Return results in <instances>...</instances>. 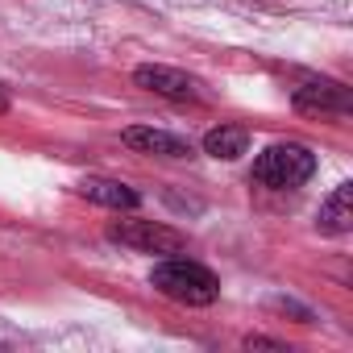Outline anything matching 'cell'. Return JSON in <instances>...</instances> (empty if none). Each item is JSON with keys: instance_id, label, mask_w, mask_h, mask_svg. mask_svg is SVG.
I'll return each instance as SVG.
<instances>
[{"instance_id": "cell-5", "label": "cell", "mask_w": 353, "mask_h": 353, "mask_svg": "<svg viewBox=\"0 0 353 353\" xmlns=\"http://www.w3.org/2000/svg\"><path fill=\"white\" fill-rule=\"evenodd\" d=\"M133 83L154 96H166V100H200L204 96L200 79H192L188 71H174V67H137Z\"/></svg>"}, {"instance_id": "cell-9", "label": "cell", "mask_w": 353, "mask_h": 353, "mask_svg": "<svg viewBox=\"0 0 353 353\" xmlns=\"http://www.w3.org/2000/svg\"><path fill=\"white\" fill-rule=\"evenodd\" d=\"M245 150H250V133H245L241 125H221V129H212V133L204 137V154L225 158V162L241 158Z\"/></svg>"}, {"instance_id": "cell-7", "label": "cell", "mask_w": 353, "mask_h": 353, "mask_svg": "<svg viewBox=\"0 0 353 353\" xmlns=\"http://www.w3.org/2000/svg\"><path fill=\"white\" fill-rule=\"evenodd\" d=\"M320 233H349L353 229V183H341L324 204H320V216H316Z\"/></svg>"}, {"instance_id": "cell-3", "label": "cell", "mask_w": 353, "mask_h": 353, "mask_svg": "<svg viewBox=\"0 0 353 353\" xmlns=\"http://www.w3.org/2000/svg\"><path fill=\"white\" fill-rule=\"evenodd\" d=\"M108 241L129 245L137 254H179L188 245V237L179 229H170L162 221H121L108 229Z\"/></svg>"}, {"instance_id": "cell-6", "label": "cell", "mask_w": 353, "mask_h": 353, "mask_svg": "<svg viewBox=\"0 0 353 353\" xmlns=\"http://www.w3.org/2000/svg\"><path fill=\"white\" fill-rule=\"evenodd\" d=\"M121 141L137 154H154V158H192V141L174 137V133H162V129H145V125H133L121 133Z\"/></svg>"}, {"instance_id": "cell-8", "label": "cell", "mask_w": 353, "mask_h": 353, "mask_svg": "<svg viewBox=\"0 0 353 353\" xmlns=\"http://www.w3.org/2000/svg\"><path fill=\"white\" fill-rule=\"evenodd\" d=\"M79 192L92 200V204H100V208H125V212H133L137 204H141V196L133 192V188H125V183H117V179H83L79 183Z\"/></svg>"}, {"instance_id": "cell-1", "label": "cell", "mask_w": 353, "mask_h": 353, "mask_svg": "<svg viewBox=\"0 0 353 353\" xmlns=\"http://www.w3.org/2000/svg\"><path fill=\"white\" fill-rule=\"evenodd\" d=\"M150 287L158 295L174 299V303H188V307H208L221 295V279L208 266L192 262V258H166V262H158L150 270Z\"/></svg>"}, {"instance_id": "cell-10", "label": "cell", "mask_w": 353, "mask_h": 353, "mask_svg": "<svg viewBox=\"0 0 353 353\" xmlns=\"http://www.w3.org/2000/svg\"><path fill=\"white\" fill-rule=\"evenodd\" d=\"M245 349H287V345L274 336H245Z\"/></svg>"}, {"instance_id": "cell-11", "label": "cell", "mask_w": 353, "mask_h": 353, "mask_svg": "<svg viewBox=\"0 0 353 353\" xmlns=\"http://www.w3.org/2000/svg\"><path fill=\"white\" fill-rule=\"evenodd\" d=\"M9 108V96H5V88H0V112H5Z\"/></svg>"}, {"instance_id": "cell-4", "label": "cell", "mask_w": 353, "mask_h": 353, "mask_svg": "<svg viewBox=\"0 0 353 353\" xmlns=\"http://www.w3.org/2000/svg\"><path fill=\"white\" fill-rule=\"evenodd\" d=\"M291 104L307 117H349L353 112V96L345 83L336 79H303L295 92H291Z\"/></svg>"}, {"instance_id": "cell-2", "label": "cell", "mask_w": 353, "mask_h": 353, "mask_svg": "<svg viewBox=\"0 0 353 353\" xmlns=\"http://www.w3.org/2000/svg\"><path fill=\"white\" fill-rule=\"evenodd\" d=\"M316 174V154L299 141H279L270 150H262L254 158V179L270 192H287V188H299Z\"/></svg>"}]
</instances>
